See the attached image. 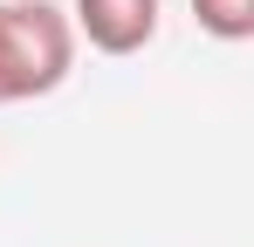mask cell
<instances>
[{
  "label": "cell",
  "mask_w": 254,
  "mask_h": 247,
  "mask_svg": "<svg viewBox=\"0 0 254 247\" xmlns=\"http://www.w3.org/2000/svg\"><path fill=\"white\" fill-rule=\"evenodd\" d=\"M76 69V28L55 0H0V110L55 96Z\"/></svg>",
  "instance_id": "6da1fadb"
},
{
  "label": "cell",
  "mask_w": 254,
  "mask_h": 247,
  "mask_svg": "<svg viewBox=\"0 0 254 247\" xmlns=\"http://www.w3.org/2000/svg\"><path fill=\"white\" fill-rule=\"evenodd\" d=\"M158 14H165V0H76L69 7V28L96 55H137L158 35Z\"/></svg>",
  "instance_id": "7a4b0ae2"
},
{
  "label": "cell",
  "mask_w": 254,
  "mask_h": 247,
  "mask_svg": "<svg viewBox=\"0 0 254 247\" xmlns=\"http://www.w3.org/2000/svg\"><path fill=\"white\" fill-rule=\"evenodd\" d=\"M192 21L213 41H248L254 35V0H192Z\"/></svg>",
  "instance_id": "3957f363"
}]
</instances>
